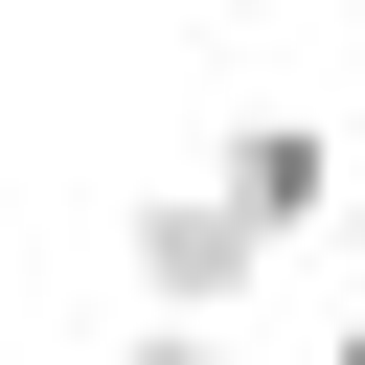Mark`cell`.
<instances>
[{"mask_svg":"<svg viewBox=\"0 0 365 365\" xmlns=\"http://www.w3.org/2000/svg\"><path fill=\"white\" fill-rule=\"evenodd\" d=\"M319 365H365V319H342V342H319Z\"/></svg>","mask_w":365,"mask_h":365,"instance_id":"obj_4","label":"cell"},{"mask_svg":"<svg viewBox=\"0 0 365 365\" xmlns=\"http://www.w3.org/2000/svg\"><path fill=\"white\" fill-rule=\"evenodd\" d=\"M182 182H205V205H228V228H251V251H297V228H319V205H342V137H319V114H228V137H205V160H182Z\"/></svg>","mask_w":365,"mask_h":365,"instance_id":"obj_1","label":"cell"},{"mask_svg":"<svg viewBox=\"0 0 365 365\" xmlns=\"http://www.w3.org/2000/svg\"><path fill=\"white\" fill-rule=\"evenodd\" d=\"M342 251H365V228H342Z\"/></svg>","mask_w":365,"mask_h":365,"instance_id":"obj_5","label":"cell"},{"mask_svg":"<svg viewBox=\"0 0 365 365\" xmlns=\"http://www.w3.org/2000/svg\"><path fill=\"white\" fill-rule=\"evenodd\" d=\"M91 365H228V319H114Z\"/></svg>","mask_w":365,"mask_h":365,"instance_id":"obj_3","label":"cell"},{"mask_svg":"<svg viewBox=\"0 0 365 365\" xmlns=\"http://www.w3.org/2000/svg\"><path fill=\"white\" fill-rule=\"evenodd\" d=\"M251 274H274V251H251L205 182H160V205H137V319H228Z\"/></svg>","mask_w":365,"mask_h":365,"instance_id":"obj_2","label":"cell"}]
</instances>
